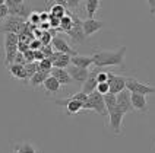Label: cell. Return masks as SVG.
Returning <instances> with one entry per match:
<instances>
[{"label":"cell","mask_w":155,"mask_h":153,"mask_svg":"<svg viewBox=\"0 0 155 153\" xmlns=\"http://www.w3.org/2000/svg\"><path fill=\"white\" fill-rule=\"evenodd\" d=\"M66 13H68V9L64 8V6H61V5H57V3H54L51 8H50V15L56 18H63L66 16Z\"/></svg>","instance_id":"484cf974"},{"label":"cell","mask_w":155,"mask_h":153,"mask_svg":"<svg viewBox=\"0 0 155 153\" xmlns=\"http://www.w3.org/2000/svg\"><path fill=\"white\" fill-rule=\"evenodd\" d=\"M9 73L10 76L18 79V80H24V82H28V75H26V69L25 66H21V64H12L9 66Z\"/></svg>","instance_id":"44dd1931"},{"label":"cell","mask_w":155,"mask_h":153,"mask_svg":"<svg viewBox=\"0 0 155 153\" xmlns=\"http://www.w3.org/2000/svg\"><path fill=\"white\" fill-rule=\"evenodd\" d=\"M10 16V10H9V6L5 3V5H0V21H5L6 18Z\"/></svg>","instance_id":"4dcf8cb0"},{"label":"cell","mask_w":155,"mask_h":153,"mask_svg":"<svg viewBox=\"0 0 155 153\" xmlns=\"http://www.w3.org/2000/svg\"><path fill=\"white\" fill-rule=\"evenodd\" d=\"M12 153H41L32 142H16L12 146Z\"/></svg>","instance_id":"9a60e30c"},{"label":"cell","mask_w":155,"mask_h":153,"mask_svg":"<svg viewBox=\"0 0 155 153\" xmlns=\"http://www.w3.org/2000/svg\"><path fill=\"white\" fill-rule=\"evenodd\" d=\"M50 60L53 63V67L57 69H66L69 67V64H72L70 63L72 57L69 54H63V53H57V51H54V54L50 57Z\"/></svg>","instance_id":"2e32d148"},{"label":"cell","mask_w":155,"mask_h":153,"mask_svg":"<svg viewBox=\"0 0 155 153\" xmlns=\"http://www.w3.org/2000/svg\"><path fill=\"white\" fill-rule=\"evenodd\" d=\"M148 5H149V9H151V15L155 16V0H147Z\"/></svg>","instance_id":"60d3db41"},{"label":"cell","mask_w":155,"mask_h":153,"mask_svg":"<svg viewBox=\"0 0 155 153\" xmlns=\"http://www.w3.org/2000/svg\"><path fill=\"white\" fill-rule=\"evenodd\" d=\"M48 76H50V73H48V72H41V70H40V72H37L34 76L29 79V82H28V83L32 86V88H37V86H40V85H44L45 79H47Z\"/></svg>","instance_id":"d4e9b609"},{"label":"cell","mask_w":155,"mask_h":153,"mask_svg":"<svg viewBox=\"0 0 155 153\" xmlns=\"http://www.w3.org/2000/svg\"><path fill=\"white\" fill-rule=\"evenodd\" d=\"M68 72H69L72 80L76 82V83H85L88 76H89L88 69H81V67H76V66H69Z\"/></svg>","instance_id":"5bb4252c"},{"label":"cell","mask_w":155,"mask_h":153,"mask_svg":"<svg viewBox=\"0 0 155 153\" xmlns=\"http://www.w3.org/2000/svg\"><path fill=\"white\" fill-rule=\"evenodd\" d=\"M9 10H10V16H18L22 18V19L29 18L31 13H32V8H31V5L28 2H24L21 5H16V6H12V8H9Z\"/></svg>","instance_id":"4fadbf2b"},{"label":"cell","mask_w":155,"mask_h":153,"mask_svg":"<svg viewBox=\"0 0 155 153\" xmlns=\"http://www.w3.org/2000/svg\"><path fill=\"white\" fill-rule=\"evenodd\" d=\"M44 91L47 92V94H57L59 91L61 89V85H60V82L56 79V77H53L51 75L45 79V82H44Z\"/></svg>","instance_id":"7402d4cb"},{"label":"cell","mask_w":155,"mask_h":153,"mask_svg":"<svg viewBox=\"0 0 155 153\" xmlns=\"http://www.w3.org/2000/svg\"><path fill=\"white\" fill-rule=\"evenodd\" d=\"M41 51L44 53L45 59H50L53 54H54V48H53L51 45H43V47H41Z\"/></svg>","instance_id":"e575fe53"},{"label":"cell","mask_w":155,"mask_h":153,"mask_svg":"<svg viewBox=\"0 0 155 153\" xmlns=\"http://www.w3.org/2000/svg\"><path fill=\"white\" fill-rule=\"evenodd\" d=\"M53 38H54L53 32H50V31H43V34L40 37V41H41L43 45H51Z\"/></svg>","instance_id":"f1b7e54d"},{"label":"cell","mask_w":155,"mask_h":153,"mask_svg":"<svg viewBox=\"0 0 155 153\" xmlns=\"http://www.w3.org/2000/svg\"><path fill=\"white\" fill-rule=\"evenodd\" d=\"M25 69H26V75H28V82H29V79L34 76L37 72H40V70H38V63H37V61H32V63H26V64H25Z\"/></svg>","instance_id":"4316f807"},{"label":"cell","mask_w":155,"mask_h":153,"mask_svg":"<svg viewBox=\"0 0 155 153\" xmlns=\"http://www.w3.org/2000/svg\"><path fill=\"white\" fill-rule=\"evenodd\" d=\"M6 3V0H0V5H5Z\"/></svg>","instance_id":"7bdbcfd3"},{"label":"cell","mask_w":155,"mask_h":153,"mask_svg":"<svg viewBox=\"0 0 155 153\" xmlns=\"http://www.w3.org/2000/svg\"><path fill=\"white\" fill-rule=\"evenodd\" d=\"M24 56H25L26 63H32V61H35L34 50H28V51H25V53H24Z\"/></svg>","instance_id":"8d00e7d4"},{"label":"cell","mask_w":155,"mask_h":153,"mask_svg":"<svg viewBox=\"0 0 155 153\" xmlns=\"http://www.w3.org/2000/svg\"><path fill=\"white\" fill-rule=\"evenodd\" d=\"M100 72V67H97L95 70L89 72V76L86 79V82L84 83V88H82V92H85L86 95H91L92 92L97 91V86H98V82H97V75Z\"/></svg>","instance_id":"e0dca14e"},{"label":"cell","mask_w":155,"mask_h":153,"mask_svg":"<svg viewBox=\"0 0 155 153\" xmlns=\"http://www.w3.org/2000/svg\"><path fill=\"white\" fill-rule=\"evenodd\" d=\"M40 16H41V22H48L50 21V12H41Z\"/></svg>","instance_id":"ab89813d"},{"label":"cell","mask_w":155,"mask_h":153,"mask_svg":"<svg viewBox=\"0 0 155 153\" xmlns=\"http://www.w3.org/2000/svg\"><path fill=\"white\" fill-rule=\"evenodd\" d=\"M26 0H6V5H8L9 8H12V6H16V5H21V3H24Z\"/></svg>","instance_id":"f35d334b"},{"label":"cell","mask_w":155,"mask_h":153,"mask_svg":"<svg viewBox=\"0 0 155 153\" xmlns=\"http://www.w3.org/2000/svg\"><path fill=\"white\" fill-rule=\"evenodd\" d=\"M81 3V0H68V5H66V9H76Z\"/></svg>","instance_id":"74e56055"},{"label":"cell","mask_w":155,"mask_h":153,"mask_svg":"<svg viewBox=\"0 0 155 153\" xmlns=\"http://www.w3.org/2000/svg\"><path fill=\"white\" fill-rule=\"evenodd\" d=\"M124 111L121 110L119 105H116L114 108L108 110V126L111 128L114 134H120L121 133V121L124 117Z\"/></svg>","instance_id":"5b68a950"},{"label":"cell","mask_w":155,"mask_h":153,"mask_svg":"<svg viewBox=\"0 0 155 153\" xmlns=\"http://www.w3.org/2000/svg\"><path fill=\"white\" fill-rule=\"evenodd\" d=\"M70 63H72V66H76V67L88 69L89 66L94 64V60H92V57H89V56H81V54H76V56L72 57Z\"/></svg>","instance_id":"ffe728a7"},{"label":"cell","mask_w":155,"mask_h":153,"mask_svg":"<svg viewBox=\"0 0 155 153\" xmlns=\"http://www.w3.org/2000/svg\"><path fill=\"white\" fill-rule=\"evenodd\" d=\"M116 96H117V105L124 111V114H129L132 111H135L133 110V105H132V98H130L132 92H130L129 89L121 91L120 94H117Z\"/></svg>","instance_id":"8fae6325"},{"label":"cell","mask_w":155,"mask_h":153,"mask_svg":"<svg viewBox=\"0 0 155 153\" xmlns=\"http://www.w3.org/2000/svg\"><path fill=\"white\" fill-rule=\"evenodd\" d=\"M38 63V70H41V72H51V69H53V63H51V60L50 59H44L41 60V61H37Z\"/></svg>","instance_id":"83f0119b"},{"label":"cell","mask_w":155,"mask_h":153,"mask_svg":"<svg viewBox=\"0 0 155 153\" xmlns=\"http://www.w3.org/2000/svg\"><path fill=\"white\" fill-rule=\"evenodd\" d=\"M25 25H26L25 19L18 18V16H9L0 24V32H3V34L12 32V34L19 35L25 29Z\"/></svg>","instance_id":"277c9868"},{"label":"cell","mask_w":155,"mask_h":153,"mask_svg":"<svg viewBox=\"0 0 155 153\" xmlns=\"http://www.w3.org/2000/svg\"><path fill=\"white\" fill-rule=\"evenodd\" d=\"M29 19V24L31 25H34L35 28H38V26L41 25V16H40V13L38 12H32L31 13V16L28 18Z\"/></svg>","instance_id":"f546056e"},{"label":"cell","mask_w":155,"mask_h":153,"mask_svg":"<svg viewBox=\"0 0 155 153\" xmlns=\"http://www.w3.org/2000/svg\"><path fill=\"white\" fill-rule=\"evenodd\" d=\"M97 92H100L101 95H107L110 94V85L105 82V83H98L97 86Z\"/></svg>","instance_id":"d6a6232c"},{"label":"cell","mask_w":155,"mask_h":153,"mask_svg":"<svg viewBox=\"0 0 155 153\" xmlns=\"http://www.w3.org/2000/svg\"><path fill=\"white\" fill-rule=\"evenodd\" d=\"M101 6V2L100 0H86L85 3V12H86V16L88 19H92L97 13V10L100 9Z\"/></svg>","instance_id":"cb8c5ba5"},{"label":"cell","mask_w":155,"mask_h":153,"mask_svg":"<svg viewBox=\"0 0 155 153\" xmlns=\"http://www.w3.org/2000/svg\"><path fill=\"white\" fill-rule=\"evenodd\" d=\"M104 24L103 21H97L95 18L92 19H85L84 22H82V26H84V32H85V37H91V35L97 34L100 29H103L104 28Z\"/></svg>","instance_id":"7c38bea8"},{"label":"cell","mask_w":155,"mask_h":153,"mask_svg":"<svg viewBox=\"0 0 155 153\" xmlns=\"http://www.w3.org/2000/svg\"><path fill=\"white\" fill-rule=\"evenodd\" d=\"M126 80L127 77L120 76V75H116L113 72H108V85H110V94H120L121 91L126 89Z\"/></svg>","instance_id":"ba28073f"},{"label":"cell","mask_w":155,"mask_h":153,"mask_svg":"<svg viewBox=\"0 0 155 153\" xmlns=\"http://www.w3.org/2000/svg\"><path fill=\"white\" fill-rule=\"evenodd\" d=\"M13 64H21V66H25L26 64V60H25V56H24V53H18L16 57H15V61H13Z\"/></svg>","instance_id":"d590c367"},{"label":"cell","mask_w":155,"mask_h":153,"mask_svg":"<svg viewBox=\"0 0 155 153\" xmlns=\"http://www.w3.org/2000/svg\"><path fill=\"white\" fill-rule=\"evenodd\" d=\"M51 47L54 48V51L63 53V54H69L70 57H73V56H76L78 54L76 51L73 50L69 44L66 43V40L61 38L60 35H54V38H53V41H51Z\"/></svg>","instance_id":"9c48e42d"},{"label":"cell","mask_w":155,"mask_h":153,"mask_svg":"<svg viewBox=\"0 0 155 153\" xmlns=\"http://www.w3.org/2000/svg\"><path fill=\"white\" fill-rule=\"evenodd\" d=\"M82 22H84V21H81V18L76 16V15L73 13V26H72V29L68 32V35L72 38V41H75V43H78V44L85 43V38H86L85 32H84Z\"/></svg>","instance_id":"52a82bcc"},{"label":"cell","mask_w":155,"mask_h":153,"mask_svg":"<svg viewBox=\"0 0 155 153\" xmlns=\"http://www.w3.org/2000/svg\"><path fill=\"white\" fill-rule=\"evenodd\" d=\"M72 26H73V13L68 10V13H66V16H63L60 19V28H59V32H69L70 29H72Z\"/></svg>","instance_id":"603a6c76"},{"label":"cell","mask_w":155,"mask_h":153,"mask_svg":"<svg viewBox=\"0 0 155 153\" xmlns=\"http://www.w3.org/2000/svg\"><path fill=\"white\" fill-rule=\"evenodd\" d=\"M132 105H133V110L139 111V112H148V102L145 95L140 94H132Z\"/></svg>","instance_id":"d6986e66"},{"label":"cell","mask_w":155,"mask_h":153,"mask_svg":"<svg viewBox=\"0 0 155 153\" xmlns=\"http://www.w3.org/2000/svg\"><path fill=\"white\" fill-rule=\"evenodd\" d=\"M84 110H94L101 117H108V111H107L105 102H104V95H101L97 91L88 95V101L84 105Z\"/></svg>","instance_id":"3957f363"},{"label":"cell","mask_w":155,"mask_h":153,"mask_svg":"<svg viewBox=\"0 0 155 153\" xmlns=\"http://www.w3.org/2000/svg\"><path fill=\"white\" fill-rule=\"evenodd\" d=\"M127 47H120L116 51H95L92 60L95 67H108V66H119L124 67V57H126Z\"/></svg>","instance_id":"6da1fadb"},{"label":"cell","mask_w":155,"mask_h":153,"mask_svg":"<svg viewBox=\"0 0 155 153\" xmlns=\"http://www.w3.org/2000/svg\"><path fill=\"white\" fill-rule=\"evenodd\" d=\"M126 89H129L132 94H140V95H151V94H155V88L148 83H142L136 80L135 77H127L126 80Z\"/></svg>","instance_id":"8992f818"},{"label":"cell","mask_w":155,"mask_h":153,"mask_svg":"<svg viewBox=\"0 0 155 153\" xmlns=\"http://www.w3.org/2000/svg\"><path fill=\"white\" fill-rule=\"evenodd\" d=\"M54 3L61 5V6H64V8H66V5H68V0H54Z\"/></svg>","instance_id":"b9f144b4"},{"label":"cell","mask_w":155,"mask_h":153,"mask_svg":"<svg viewBox=\"0 0 155 153\" xmlns=\"http://www.w3.org/2000/svg\"><path fill=\"white\" fill-rule=\"evenodd\" d=\"M50 75L53 77H56L59 82H60L61 86H69L72 83V77H70L69 72H68V69H57V67H53L51 72H50Z\"/></svg>","instance_id":"ac0fdd59"},{"label":"cell","mask_w":155,"mask_h":153,"mask_svg":"<svg viewBox=\"0 0 155 153\" xmlns=\"http://www.w3.org/2000/svg\"><path fill=\"white\" fill-rule=\"evenodd\" d=\"M56 104H57V105H61V107H64V108H66V112H68L69 115L78 114L81 110H84V104L76 101V99H73L72 96L66 98V99H56Z\"/></svg>","instance_id":"30bf717a"},{"label":"cell","mask_w":155,"mask_h":153,"mask_svg":"<svg viewBox=\"0 0 155 153\" xmlns=\"http://www.w3.org/2000/svg\"><path fill=\"white\" fill-rule=\"evenodd\" d=\"M97 82H98V83L108 82V72H104V70L100 69V72H98V75H97Z\"/></svg>","instance_id":"1f68e13d"},{"label":"cell","mask_w":155,"mask_h":153,"mask_svg":"<svg viewBox=\"0 0 155 153\" xmlns=\"http://www.w3.org/2000/svg\"><path fill=\"white\" fill-rule=\"evenodd\" d=\"M3 44H5V61H3V64L6 67H9V66L13 64L15 57L19 53V48H18V45H19V35L12 34V32L5 34V43Z\"/></svg>","instance_id":"7a4b0ae2"},{"label":"cell","mask_w":155,"mask_h":153,"mask_svg":"<svg viewBox=\"0 0 155 153\" xmlns=\"http://www.w3.org/2000/svg\"><path fill=\"white\" fill-rule=\"evenodd\" d=\"M48 24H50V26H51L53 29H57L59 31V28H60V18H56V16H53V15H50Z\"/></svg>","instance_id":"836d02e7"}]
</instances>
